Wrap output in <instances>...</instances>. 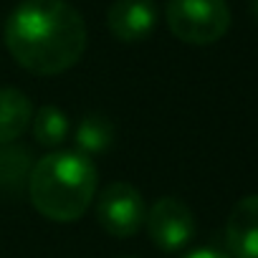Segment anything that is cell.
I'll use <instances>...</instances> for the list:
<instances>
[{
	"label": "cell",
	"mask_w": 258,
	"mask_h": 258,
	"mask_svg": "<svg viewBox=\"0 0 258 258\" xmlns=\"http://www.w3.org/2000/svg\"><path fill=\"white\" fill-rule=\"evenodd\" d=\"M6 46L26 71L56 76L84 56L86 23L66 0H23L8 16Z\"/></svg>",
	"instance_id": "obj_1"
},
{
	"label": "cell",
	"mask_w": 258,
	"mask_h": 258,
	"mask_svg": "<svg viewBox=\"0 0 258 258\" xmlns=\"http://www.w3.org/2000/svg\"><path fill=\"white\" fill-rule=\"evenodd\" d=\"M99 172L91 157L63 150L33 162L28 175L31 205L53 223L79 220L96 198Z\"/></svg>",
	"instance_id": "obj_2"
},
{
	"label": "cell",
	"mask_w": 258,
	"mask_h": 258,
	"mask_svg": "<svg viewBox=\"0 0 258 258\" xmlns=\"http://www.w3.org/2000/svg\"><path fill=\"white\" fill-rule=\"evenodd\" d=\"M165 18L172 36L190 46H210L230 28L225 0H170Z\"/></svg>",
	"instance_id": "obj_3"
},
{
	"label": "cell",
	"mask_w": 258,
	"mask_h": 258,
	"mask_svg": "<svg viewBox=\"0 0 258 258\" xmlns=\"http://www.w3.org/2000/svg\"><path fill=\"white\" fill-rule=\"evenodd\" d=\"M142 192L129 182H109L96 198V220L114 238H132L145 225Z\"/></svg>",
	"instance_id": "obj_4"
},
{
	"label": "cell",
	"mask_w": 258,
	"mask_h": 258,
	"mask_svg": "<svg viewBox=\"0 0 258 258\" xmlns=\"http://www.w3.org/2000/svg\"><path fill=\"white\" fill-rule=\"evenodd\" d=\"M145 225H147V235H150L152 245L165 253H175V250L185 248L195 235L192 210L187 208V203H182L180 198H172V195L152 203V208L147 210Z\"/></svg>",
	"instance_id": "obj_5"
},
{
	"label": "cell",
	"mask_w": 258,
	"mask_h": 258,
	"mask_svg": "<svg viewBox=\"0 0 258 258\" xmlns=\"http://www.w3.org/2000/svg\"><path fill=\"white\" fill-rule=\"evenodd\" d=\"M106 26L111 36L124 43L145 41L157 26L155 0H114L106 13Z\"/></svg>",
	"instance_id": "obj_6"
},
{
	"label": "cell",
	"mask_w": 258,
	"mask_h": 258,
	"mask_svg": "<svg viewBox=\"0 0 258 258\" xmlns=\"http://www.w3.org/2000/svg\"><path fill=\"white\" fill-rule=\"evenodd\" d=\"M225 243L233 258H258V195H245L233 205Z\"/></svg>",
	"instance_id": "obj_7"
},
{
	"label": "cell",
	"mask_w": 258,
	"mask_h": 258,
	"mask_svg": "<svg viewBox=\"0 0 258 258\" xmlns=\"http://www.w3.org/2000/svg\"><path fill=\"white\" fill-rule=\"evenodd\" d=\"M33 119L31 99L13 86L0 89V145L16 142Z\"/></svg>",
	"instance_id": "obj_8"
},
{
	"label": "cell",
	"mask_w": 258,
	"mask_h": 258,
	"mask_svg": "<svg viewBox=\"0 0 258 258\" xmlns=\"http://www.w3.org/2000/svg\"><path fill=\"white\" fill-rule=\"evenodd\" d=\"M31 167L33 160L23 145H0V192H21V187L28 185Z\"/></svg>",
	"instance_id": "obj_9"
},
{
	"label": "cell",
	"mask_w": 258,
	"mask_h": 258,
	"mask_svg": "<svg viewBox=\"0 0 258 258\" xmlns=\"http://www.w3.org/2000/svg\"><path fill=\"white\" fill-rule=\"evenodd\" d=\"M111 142H114V126L104 114H86L74 132V147L86 157L106 152Z\"/></svg>",
	"instance_id": "obj_10"
},
{
	"label": "cell",
	"mask_w": 258,
	"mask_h": 258,
	"mask_svg": "<svg viewBox=\"0 0 258 258\" xmlns=\"http://www.w3.org/2000/svg\"><path fill=\"white\" fill-rule=\"evenodd\" d=\"M31 121H33V137L43 147H58L69 137V129H71L69 116L63 114V109L51 106V104H46L38 111H33Z\"/></svg>",
	"instance_id": "obj_11"
},
{
	"label": "cell",
	"mask_w": 258,
	"mask_h": 258,
	"mask_svg": "<svg viewBox=\"0 0 258 258\" xmlns=\"http://www.w3.org/2000/svg\"><path fill=\"white\" fill-rule=\"evenodd\" d=\"M185 258H230V255H225L220 250H213V248H198V250L187 253Z\"/></svg>",
	"instance_id": "obj_12"
},
{
	"label": "cell",
	"mask_w": 258,
	"mask_h": 258,
	"mask_svg": "<svg viewBox=\"0 0 258 258\" xmlns=\"http://www.w3.org/2000/svg\"><path fill=\"white\" fill-rule=\"evenodd\" d=\"M253 11H255V18H258V0H255V3H253Z\"/></svg>",
	"instance_id": "obj_13"
}]
</instances>
